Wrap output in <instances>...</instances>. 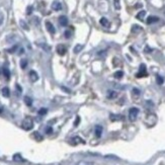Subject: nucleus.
Instances as JSON below:
<instances>
[{"instance_id": "cd10ccee", "label": "nucleus", "mask_w": 165, "mask_h": 165, "mask_svg": "<svg viewBox=\"0 0 165 165\" xmlns=\"http://www.w3.org/2000/svg\"><path fill=\"white\" fill-rule=\"evenodd\" d=\"M27 66V60H25V59L21 60V67L23 68V69H25Z\"/></svg>"}, {"instance_id": "473e14b6", "label": "nucleus", "mask_w": 165, "mask_h": 165, "mask_svg": "<svg viewBox=\"0 0 165 165\" xmlns=\"http://www.w3.org/2000/svg\"><path fill=\"white\" fill-rule=\"evenodd\" d=\"M32 6H28L27 9V14H32Z\"/></svg>"}, {"instance_id": "f3484780", "label": "nucleus", "mask_w": 165, "mask_h": 165, "mask_svg": "<svg viewBox=\"0 0 165 165\" xmlns=\"http://www.w3.org/2000/svg\"><path fill=\"white\" fill-rule=\"evenodd\" d=\"M145 15H146V11H145V10H142V11H140L138 14H137V15H136V17L138 18L139 21H143L144 17H145Z\"/></svg>"}, {"instance_id": "4c0bfd02", "label": "nucleus", "mask_w": 165, "mask_h": 165, "mask_svg": "<svg viewBox=\"0 0 165 165\" xmlns=\"http://www.w3.org/2000/svg\"><path fill=\"white\" fill-rule=\"evenodd\" d=\"M3 111H4V109H3V106L1 105V104H0V115H1V113H3Z\"/></svg>"}, {"instance_id": "412c9836", "label": "nucleus", "mask_w": 165, "mask_h": 165, "mask_svg": "<svg viewBox=\"0 0 165 165\" xmlns=\"http://www.w3.org/2000/svg\"><path fill=\"white\" fill-rule=\"evenodd\" d=\"M141 30H142V27H141L140 25H133V27H132V32H141Z\"/></svg>"}, {"instance_id": "f257e3e1", "label": "nucleus", "mask_w": 165, "mask_h": 165, "mask_svg": "<svg viewBox=\"0 0 165 165\" xmlns=\"http://www.w3.org/2000/svg\"><path fill=\"white\" fill-rule=\"evenodd\" d=\"M144 123L148 128L153 127L157 123V115H155V113H148V115H146V118H145Z\"/></svg>"}, {"instance_id": "aec40b11", "label": "nucleus", "mask_w": 165, "mask_h": 165, "mask_svg": "<svg viewBox=\"0 0 165 165\" xmlns=\"http://www.w3.org/2000/svg\"><path fill=\"white\" fill-rule=\"evenodd\" d=\"M113 76H115V78H117V79H120V78H122L123 76H124V72L123 71H117V72H115V74H113Z\"/></svg>"}, {"instance_id": "393cba45", "label": "nucleus", "mask_w": 165, "mask_h": 165, "mask_svg": "<svg viewBox=\"0 0 165 165\" xmlns=\"http://www.w3.org/2000/svg\"><path fill=\"white\" fill-rule=\"evenodd\" d=\"M82 49H83V46H82V45H77L76 47L74 48V53H76V54H77V53H79L80 51L82 50Z\"/></svg>"}, {"instance_id": "4468645a", "label": "nucleus", "mask_w": 165, "mask_h": 165, "mask_svg": "<svg viewBox=\"0 0 165 165\" xmlns=\"http://www.w3.org/2000/svg\"><path fill=\"white\" fill-rule=\"evenodd\" d=\"M94 133H95V135H96V137L99 138L100 136H101V134H102V127L101 126H96L95 129H94Z\"/></svg>"}, {"instance_id": "a211bd4d", "label": "nucleus", "mask_w": 165, "mask_h": 165, "mask_svg": "<svg viewBox=\"0 0 165 165\" xmlns=\"http://www.w3.org/2000/svg\"><path fill=\"white\" fill-rule=\"evenodd\" d=\"M32 136H34V138L36 139V141H42L43 140V136L38 133V132H34V133L32 134Z\"/></svg>"}, {"instance_id": "2eb2a0df", "label": "nucleus", "mask_w": 165, "mask_h": 165, "mask_svg": "<svg viewBox=\"0 0 165 165\" xmlns=\"http://www.w3.org/2000/svg\"><path fill=\"white\" fill-rule=\"evenodd\" d=\"M100 25H101L102 27H109V19H107V18H105V17H101V18H100Z\"/></svg>"}, {"instance_id": "20e7f679", "label": "nucleus", "mask_w": 165, "mask_h": 165, "mask_svg": "<svg viewBox=\"0 0 165 165\" xmlns=\"http://www.w3.org/2000/svg\"><path fill=\"white\" fill-rule=\"evenodd\" d=\"M71 144L72 145H78V144H85V141L79 137V136H75L71 139Z\"/></svg>"}, {"instance_id": "ea45409f", "label": "nucleus", "mask_w": 165, "mask_h": 165, "mask_svg": "<svg viewBox=\"0 0 165 165\" xmlns=\"http://www.w3.org/2000/svg\"><path fill=\"white\" fill-rule=\"evenodd\" d=\"M16 88H17L18 90L21 91H21H23V89H21V86H19V85H18V84H17V85H16Z\"/></svg>"}, {"instance_id": "39448f33", "label": "nucleus", "mask_w": 165, "mask_h": 165, "mask_svg": "<svg viewBox=\"0 0 165 165\" xmlns=\"http://www.w3.org/2000/svg\"><path fill=\"white\" fill-rule=\"evenodd\" d=\"M56 50H57V53H58L60 56H64V55L66 54V52H67V49H66V47L64 45H58Z\"/></svg>"}, {"instance_id": "6e6552de", "label": "nucleus", "mask_w": 165, "mask_h": 165, "mask_svg": "<svg viewBox=\"0 0 165 165\" xmlns=\"http://www.w3.org/2000/svg\"><path fill=\"white\" fill-rule=\"evenodd\" d=\"M109 119H111L113 122H117V121H122L124 120V117L121 115H113V113H111V115H109Z\"/></svg>"}, {"instance_id": "c85d7f7f", "label": "nucleus", "mask_w": 165, "mask_h": 165, "mask_svg": "<svg viewBox=\"0 0 165 165\" xmlns=\"http://www.w3.org/2000/svg\"><path fill=\"white\" fill-rule=\"evenodd\" d=\"M21 25L23 27V30H28V27H27V25H25V23L23 21H21Z\"/></svg>"}, {"instance_id": "423d86ee", "label": "nucleus", "mask_w": 165, "mask_h": 165, "mask_svg": "<svg viewBox=\"0 0 165 165\" xmlns=\"http://www.w3.org/2000/svg\"><path fill=\"white\" fill-rule=\"evenodd\" d=\"M147 75V71H146V66L144 64H141L140 65V71L139 73L136 76L137 77H143V76H146Z\"/></svg>"}, {"instance_id": "1a4fd4ad", "label": "nucleus", "mask_w": 165, "mask_h": 165, "mask_svg": "<svg viewBox=\"0 0 165 165\" xmlns=\"http://www.w3.org/2000/svg\"><path fill=\"white\" fill-rule=\"evenodd\" d=\"M46 27H47V30H49V32H51V34H55V32H56L54 25H53L50 21H46Z\"/></svg>"}, {"instance_id": "2f4dec72", "label": "nucleus", "mask_w": 165, "mask_h": 165, "mask_svg": "<svg viewBox=\"0 0 165 165\" xmlns=\"http://www.w3.org/2000/svg\"><path fill=\"white\" fill-rule=\"evenodd\" d=\"M133 93L135 95H140V90H139V89H137V88H133Z\"/></svg>"}, {"instance_id": "e433bc0d", "label": "nucleus", "mask_w": 165, "mask_h": 165, "mask_svg": "<svg viewBox=\"0 0 165 165\" xmlns=\"http://www.w3.org/2000/svg\"><path fill=\"white\" fill-rule=\"evenodd\" d=\"M16 49H17V46H14V47L12 48V49H10V50H8V52H9V53H13L14 51L16 50Z\"/></svg>"}, {"instance_id": "a878e982", "label": "nucleus", "mask_w": 165, "mask_h": 165, "mask_svg": "<svg viewBox=\"0 0 165 165\" xmlns=\"http://www.w3.org/2000/svg\"><path fill=\"white\" fill-rule=\"evenodd\" d=\"M113 5H115V9H121L120 0H113Z\"/></svg>"}, {"instance_id": "7c9ffc66", "label": "nucleus", "mask_w": 165, "mask_h": 165, "mask_svg": "<svg viewBox=\"0 0 165 165\" xmlns=\"http://www.w3.org/2000/svg\"><path fill=\"white\" fill-rule=\"evenodd\" d=\"M40 46H41V47L43 48L44 50L48 51V52L50 51V47H49V46H48V45H46V44H44V45H42V44H41V45H40Z\"/></svg>"}, {"instance_id": "c756f323", "label": "nucleus", "mask_w": 165, "mask_h": 165, "mask_svg": "<svg viewBox=\"0 0 165 165\" xmlns=\"http://www.w3.org/2000/svg\"><path fill=\"white\" fill-rule=\"evenodd\" d=\"M47 113V109H41L40 111H38V115H44Z\"/></svg>"}, {"instance_id": "72a5a7b5", "label": "nucleus", "mask_w": 165, "mask_h": 165, "mask_svg": "<svg viewBox=\"0 0 165 165\" xmlns=\"http://www.w3.org/2000/svg\"><path fill=\"white\" fill-rule=\"evenodd\" d=\"M70 36H71L70 30H66V32H65V38H70Z\"/></svg>"}, {"instance_id": "4be33fe9", "label": "nucleus", "mask_w": 165, "mask_h": 165, "mask_svg": "<svg viewBox=\"0 0 165 165\" xmlns=\"http://www.w3.org/2000/svg\"><path fill=\"white\" fill-rule=\"evenodd\" d=\"M3 74L6 77V79H9L10 78V71L7 69V68H3Z\"/></svg>"}, {"instance_id": "6ab92c4d", "label": "nucleus", "mask_w": 165, "mask_h": 165, "mask_svg": "<svg viewBox=\"0 0 165 165\" xmlns=\"http://www.w3.org/2000/svg\"><path fill=\"white\" fill-rule=\"evenodd\" d=\"M23 100H25V104H27V105L30 106L32 104V97H30V96H25Z\"/></svg>"}, {"instance_id": "bb28decb", "label": "nucleus", "mask_w": 165, "mask_h": 165, "mask_svg": "<svg viewBox=\"0 0 165 165\" xmlns=\"http://www.w3.org/2000/svg\"><path fill=\"white\" fill-rule=\"evenodd\" d=\"M156 82H157V84H159V85H161V84H163V82H164V80H163V78L161 76H157L156 77Z\"/></svg>"}, {"instance_id": "0eeeda50", "label": "nucleus", "mask_w": 165, "mask_h": 165, "mask_svg": "<svg viewBox=\"0 0 165 165\" xmlns=\"http://www.w3.org/2000/svg\"><path fill=\"white\" fill-rule=\"evenodd\" d=\"M30 80H32V82L38 81V73H36V71H34V70L30 71Z\"/></svg>"}, {"instance_id": "5701e85b", "label": "nucleus", "mask_w": 165, "mask_h": 165, "mask_svg": "<svg viewBox=\"0 0 165 165\" xmlns=\"http://www.w3.org/2000/svg\"><path fill=\"white\" fill-rule=\"evenodd\" d=\"M13 160L19 162V161H23V157L19 155V154H15V155H13Z\"/></svg>"}, {"instance_id": "f03ea898", "label": "nucleus", "mask_w": 165, "mask_h": 165, "mask_svg": "<svg viewBox=\"0 0 165 165\" xmlns=\"http://www.w3.org/2000/svg\"><path fill=\"white\" fill-rule=\"evenodd\" d=\"M21 128L25 131H30L34 128V121L32 118H25L21 123Z\"/></svg>"}, {"instance_id": "9d476101", "label": "nucleus", "mask_w": 165, "mask_h": 165, "mask_svg": "<svg viewBox=\"0 0 165 165\" xmlns=\"http://www.w3.org/2000/svg\"><path fill=\"white\" fill-rule=\"evenodd\" d=\"M59 23H60V25H61L62 27H66V25H68V18H67V16H65V15L60 16V17H59Z\"/></svg>"}, {"instance_id": "dca6fc26", "label": "nucleus", "mask_w": 165, "mask_h": 165, "mask_svg": "<svg viewBox=\"0 0 165 165\" xmlns=\"http://www.w3.org/2000/svg\"><path fill=\"white\" fill-rule=\"evenodd\" d=\"M2 95L4 97H9V95H10V90H9L8 87H3L2 88Z\"/></svg>"}, {"instance_id": "f704fd0d", "label": "nucleus", "mask_w": 165, "mask_h": 165, "mask_svg": "<svg viewBox=\"0 0 165 165\" xmlns=\"http://www.w3.org/2000/svg\"><path fill=\"white\" fill-rule=\"evenodd\" d=\"M79 123H80V118L79 117H76V120H75V123H74L75 127H76L77 125H79Z\"/></svg>"}, {"instance_id": "ddd939ff", "label": "nucleus", "mask_w": 165, "mask_h": 165, "mask_svg": "<svg viewBox=\"0 0 165 165\" xmlns=\"http://www.w3.org/2000/svg\"><path fill=\"white\" fill-rule=\"evenodd\" d=\"M52 8L54 9V10H56V11H59V10L62 9V4L60 2H58V1H55L52 4Z\"/></svg>"}, {"instance_id": "9b49d317", "label": "nucleus", "mask_w": 165, "mask_h": 165, "mask_svg": "<svg viewBox=\"0 0 165 165\" xmlns=\"http://www.w3.org/2000/svg\"><path fill=\"white\" fill-rule=\"evenodd\" d=\"M118 97V92L115 90H109V92H107V98H109V99H115V98Z\"/></svg>"}, {"instance_id": "b1692460", "label": "nucleus", "mask_w": 165, "mask_h": 165, "mask_svg": "<svg viewBox=\"0 0 165 165\" xmlns=\"http://www.w3.org/2000/svg\"><path fill=\"white\" fill-rule=\"evenodd\" d=\"M76 165H94V164L92 162H90V161H80Z\"/></svg>"}, {"instance_id": "c9c22d12", "label": "nucleus", "mask_w": 165, "mask_h": 165, "mask_svg": "<svg viewBox=\"0 0 165 165\" xmlns=\"http://www.w3.org/2000/svg\"><path fill=\"white\" fill-rule=\"evenodd\" d=\"M53 132V130H52V128L51 127H48L47 129H46V133L47 134H51Z\"/></svg>"}, {"instance_id": "f8f14e48", "label": "nucleus", "mask_w": 165, "mask_h": 165, "mask_svg": "<svg viewBox=\"0 0 165 165\" xmlns=\"http://www.w3.org/2000/svg\"><path fill=\"white\" fill-rule=\"evenodd\" d=\"M159 21V17L158 16H149V17L147 18V23L148 25H151V23H157V21Z\"/></svg>"}, {"instance_id": "58836bf2", "label": "nucleus", "mask_w": 165, "mask_h": 165, "mask_svg": "<svg viewBox=\"0 0 165 165\" xmlns=\"http://www.w3.org/2000/svg\"><path fill=\"white\" fill-rule=\"evenodd\" d=\"M3 23V16L0 14V25H1V23Z\"/></svg>"}, {"instance_id": "7ed1b4c3", "label": "nucleus", "mask_w": 165, "mask_h": 165, "mask_svg": "<svg viewBox=\"0 0 165 165\" xmlns=\"http://www.w3.org/2000/svg\"><path fill=\"white\" fill-rule=\"evenodd\" d=\"M138 115H139V109H137V107H131L129 109V120L131 122H135Z\"/></svg>"}]
</instances>
